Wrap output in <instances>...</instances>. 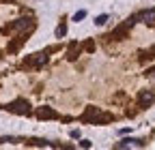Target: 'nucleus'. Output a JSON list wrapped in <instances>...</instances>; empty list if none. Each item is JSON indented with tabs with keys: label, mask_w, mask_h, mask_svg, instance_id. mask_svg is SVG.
<instances>
[{
	"label": "nucleus",
	"mask_w": 155,
	"mask_h": 150,
	"mask_svg": "<svg viewBox=\"0 0 155 150\" xmlns=\"http://www.w3.org/2000/svg\"><path fill=\"white\" fill-rule=\"evenodd\" d=\"M82 120L84 122H91V124H101V122H110L112 116L110 114H104V111L99 107H95V105H88L84 109V114H82Z\"/></svg>",
	"instance_id": "1"
},
{
	"label": "nucleus",
	"mask_w": 155,
	"mask_h": 150,
	"mask_svg": "<svg viewBox=\"0 0 155 150\" xmlns=\"http://www.w3.org/2000/svg\"><path fill=\"white\" fill-rule=\"evenodd\" d=\"M35 28V22H32V17H19V20H15V22H11L7 28H5V32H24V30H32Z\"/></svg>",
	"instance_id": "2"
},
{
	"label": "nucleus",
	"mask_w": 155,
	"mask_h": 150,
	"mask_svg": "<svg viewBox=\"0 0 155 150\" xmlns=\"http://www.w3.org/2000/svg\"><path fill=\"white\" fill-rule=\"evenodd\" d=\"M7 109L13 111V114H19V116H30V111H32V107L26 99H15L13 103L7 105Z\"/></svg>",
	"instance_id": "3"
},
{
	"label": "nucleus",
	"mask_w": 155,
	"mask_h": 150,
	"mask_svg": "<svg viewBox=\"0 0 155 150\" xmlns=\"http://www.w3.org/2000/svg\"><path fill=\"white\" fill-rule=\"evenodd\" d=\"M138 103H140V107H151L155 103V92L153 90H142L138 95Z\"/></svg>",
	"instance_id": "4"
},
{
	"label": "nucleus",
	"mask_w": 155,
	"mask_h": 150,
	"mask_svg": "<svg viewBox=\"0 0 155 150\" xmlns=\"http://www.w3.org/2000/svg\"><path fill=\"white\" fill-rule=\"evenodd\" d=\"M26 64H30V67H45L48 64V54H32L30 58H26Z\"/></svg>",
	"instance_id": "5"
},
{
	"label": "nucleus",
	"mask_w": 155,
	"mask_h": 150,
	"mask_svg": "<svg viewBox=\"0 0 155 150\" xmlns=\"http://www.w3.org/2000/svg\"><path fill=\"white\" fill-rule=\"evenodd\" d=\"M138 20L140 22H144V24H155V9H144V11H140L138 13Z\"/></svg>",
	"instance_id": "6"
},
{
	"label": "nucleus",
	"mask_w": 155,
	"mask_h": 150,
	"mask_svg": "<svg viewBox=\"0 0 155 150\" xmlns=\"http://www.w3.org/2000/svg\"><path fill=\"white\" fill-rule=\"evenodd\" d=\"M37 118H41V120H50V118H56V111L52 107H37Z\"/></svg>",
	"instance_id": "7"
},
{
	"label": "nucleus",
	"mask_w": 155,
	"mask_h": 150,
	"mask_svg": "<svg viewBox=\"0 0 155 150\" xmlns=\"http://www.w3.org/2000/svg\"><path fill=\"white\" fill-rule=\"evenodd\" d=\"M131 146H136V148H140V146H144L140 139H134V137H125L123 142H119L116 144V148H131Z\"/></svg>",
	"instance_id": "8"
},
{
	"label": "nucleus",
	"mask_w": 155,
	"mask_h": 150,
	"mask_svg": "<svg viewBox=\"0 0 155 150\" xmlns=\"http://www.w3.org/2000/svg\"><path fill=\"white\" fill-rule=\"evenodd\" d=\"M78 56H80V45L73 43V45L69 47V52H67V58H69V60H75Z\"/></svg>",
	"instance_id": "9"
},
{
	"label": "nucleus",
	"mask_w": 155,
	"mask_h": 150,
	"mask_svg": "<svg viewBox=\"0 0 155 150\" xmlns=\"http://www.w3.org/2000/svg\"><path fill=\"white\" fill-rule=\"evenodd\" d=\"M108 20H110V15H108V13H104V15H97V17H95V24H97V26H104Z\"/></svg>",
	"instance_id": "10"
},
{
	"label": "nucleus",
	"mask_w": 155,
	"mask_h": 150,
	"mask_svg": "<svg viewBox=\"0 0 155 150\" xmlns=\"http://www.w3.org/2000/svg\"><path fill=\"white\" fill-rule=\"evenodd\" d=\"M65 34H67V26H65V24H61V26L56 28V36H58V39H63Z\"/></svg>",
	"instance_id": "11"
},
{
	"label": "nucleus",
	"mask_w": 155,
	"mask_h": 150,
	"mask_svg": "<svg viewBox=\"0 0 155 150\" xmlns=\"http://www.w3.org/2000/svg\"><path fill=\"white\" fill-rule=\"evenodd\" d=\"M147 58H155V47H151L149 52H142V56H140V60H147Z\"/></svg>",
	"instance_id": "12"
},
{
	"label": "nucleus",
	"mask_w": 155,
	"mask_h": 150,
	"mask_svg": "<svg viewBox=\"0 0 155 150\" xmlns=\"http://www.w3.org/2000/svg\"><path fill=\"white\" fill-rule=\"evenodd\" d=\"M84 17H86V11L82 9V11H78V13L73 15V22H82V20H84Z\"/></svg>",
	"instance_id": "13"
},
{
	"label": "nucleus",
	"mask_w": 155,
	"mask_h": 150,
	"mask_svg": "<svg viewBox=\"0 0 155 150\" xmlns=\"http://www.w3.org/2000/svg\"><path fill=\"white\" fill-rule=\"evenodd\" d=\"M84 47H86L88 52H93V49H95V43H93V41H86V43H84Z\"/></svg>",
	"instance_id": "14"
},
{
	"label": "nucleus",
	"mask_w": 155,
	"mask_h": 150,
	"mask_svg": "<svg viewBox=\"0 0 155 150\" xmlns=\"http://www.w3.org/2000/svg\"><path fill=\"white\" fill-rule=\"evenodd\" d=\"M80 146H82V148H91V142H88V139H82Z\"/></svg>",
	"instance_id": "15"
}]
</instances>
